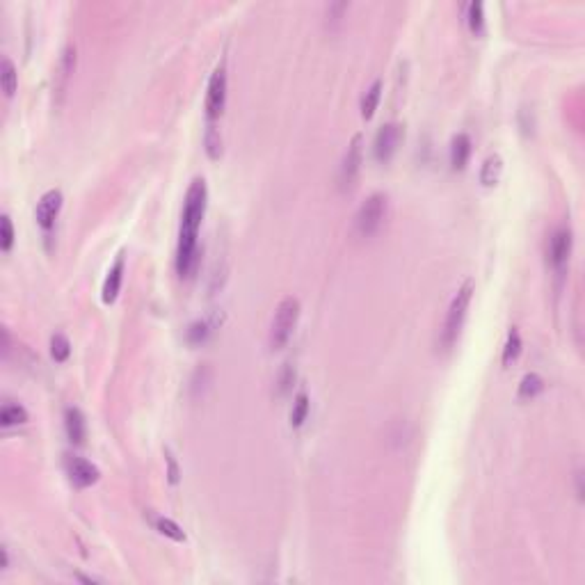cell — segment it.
Instances as JSON below:
<instances>
[{
    "instance_id": "2e32d148",
    "label": "cell",
    "mask_w": 585,
    "mask_h": 585,
    "mask_svg": "<svg viewBox=\"0 0 585 585\" xmlns=\"http://www.w3.org/2000/svg\"><path fill=\"white\" fill-rule=\"evenodd\" d=\"M380 96H382V80H375L366 89V94L361 96V117L363 120H370L375 115V108L380 103Z\"/></svg>"
},
{
    "instance_id": "9a60e30c",
    "label": "cell",
    "mask_w": 585,
    "mask_h": 585,
    "mask_svg": "<svg viewBox=\"0 0 585 585\" xmlns=\"http://www.w3.org/2000/svg\"><path fill=\"white\" fill-rule=\"evenodd\" d=\"M501 172H503V158L498 154H489L480 167V183L491 188V185H496L498 179H501Z\"/></svg>"
},
{
    "instance_id": "52a82bcc",
    "label": "cell",
    "mask_w": 585,
    "mask_h": 585,
    "mask_svg": "<svg viewBox=\"0 0 585 585\" xmlns=\"http://www.w3.org/2000/svg\"><path fill=\"white\" fill-rule=\"evenodd\" d=\"M226 103V69L224 62H219L215 66L213 75L208 80V94H206V115L210 122H215L219 115H222Z\"/></svg>"
},
{
    "instance_id": "277c9868",
    "label": "cell",
    "mask_w": 585,
    "mask_h": 585,
    "mask_svg": "<svg viewBox=\"0 0 585 585\" xmlns=\"http://www.w3.org/2000/svg\"><path fill=\"white\" fill-rule=\"evenodd\" d=\"M384 215H387V197L382 192L370 194L359 206L357 215H354V229H357L361 238H370L380 229V224H382Z\"/></svg>"
},
{
    "instance_id": "6da1fadb",
    "label": "cell",
    "mask_w": 585,
    "mask_h": 585,
    "mask_svg": "<svg viewBox=\"0 0 585 585\" xmlns=\"http://www.w3.org/2000/svg\"><path fill=\"white\" fill-rule=\"evenodd\" d=\"M203 213H206V181L194 179L185 194L179 247H176V270L181 277H190L194 263H197V236Z\"/></svg>"
},
{
    "instance_id": "4316f807",
    "label": "cell",
    "mask_w": 585,
    "mask_h": 585,
    "mask_svg": "<svg viewBox=\"0 0 585 585\" xmlns=\"http://www.w3.org/2000/svg\"><path fill=\"white\" fill-rule=\"evenodd\" d=\"M165 462H167V480L172 482V485H176V482H179V464H176V460H174V455H172V451H169V448H165Z\"/></svg>"
},
{
    "instance_id": "4fadbf2b",
    "label": "cell",
    "mask_w": 585,
    "mask_h": 585,
    "mask_svg": "<svg viewBox=\"0 0 585 585\" xmlns=\"http://www.w3.org/2000/svg\"><path fill=\"white\" fill-rule=\"evenodd\" d=\"M471 156V138L466 133H457L451 140V167L464 169Z\"/></svg>"
},
{
    "instance_id": "5b68a950",
    "label": "cell",
    "mask_w": 585,
    "mask_h": 585,
    "mask_svg": "<svg viewBox=\"0 0 585 585\" xmlns=\"http://www.w3.org/2000/svg\"><path fill=\"white\" fill-rule=\"evenodd\" d=\"M403 138H405L403 124L389 122L384 126H380V131L375 133V140H373V156H375L377 163H389L398 151V147H400Z\"/></svg>"
},
{
    "instance_id": "ac0fdd59",
    "label": "cell",
    "mask_w": 585,
    "mask_h": 585,
    "mask_svg": "<svg viewBox=\"0 0 585 585\" xmlns=\"http://www.w3.org/2000/svg\"><path fill=\"white\" fill-rule=\"evenodd\" d=\"M542 391H544V380H542L537 373H528V375L521 377V382H519V398L521 400L535 398Z\"/></svg>"
},
{
    "instance_id": "3957f363",
    "label": "cell",
    "mask_w": 585,
    "mask_h": 585,
    "mask_svg": "<svg viewBox=\"0 0 585 585\" xmlns=\"http://www.w3.org/2000/svg\"><path fill=\"white\" fill-rule=\"evenodd\" d=\"M298 318H300V300L293 298V295H286L279 302L273 325H270V347L273 350H279V347H284L288 343L295 325H298Z\"/></svg>"
},
{
    "instance_id": "cb8c5ba5",
    "label": "cell",
    "mask_w": 585,
    "mask_h": 585,
    "mask_svg": "<svg viewBox=\"0 0 585 585\" xmlns=\"http://www.w3.org/2000/svg\"><path fill=\"white\" fill-rule=\"evenodd\" d=\"M206 151H208V156L217 160L219 156H222V138H219V131L215 129V124L210 122L208 124V129H206Z\"/></svg>"
},
{
    "instance_id": "44dd1931",
    "label": "cell",
    "mask_w": 585,
    "mask_h": 585,
    "mask_svg": "<svg viewBox=\"0 0 585 585\" xmlns=\"http://www.w3.org/2000/svg\"><path fill=\"white\" fill-rule=\"evenodd\" d=\"M156 530L160 533V535H165V537L174 540V542H185L183 528L176 521L167 519V517H158V519H156Z\"/></svg>"
},
{
    "instance_id": "5bb4252c",
    "label": "cell",
    "mask_w": 585,
    "mask_h": 585,
    "mask_svg": "<svg viewBox=\"0 0 585 585\" xmlns=\"http://www.w3.org/2000/svg\"><path fill=\"white\" fill-rule=\"evenodd\" d=\"M75 69V46L69 44L62 50V57H60V66H57V94H64L66 89V82H69L71 73Z\"/></svg>"
},
{
    "instance_id": "603a6c76",
    "label": "cell",
    "mask_w": 585,
    "mask_h": 585,
    "mask_svg": "<svg viewBox=\"0 0 585 585\" xmlns=\"http://www.w3.org/2000/svg\"><path fill=\"white\" fill-rule=\"evenodd\" d=\"M71 352V343L64 334H53L50 338V354H53L55 361H66Z\"/></svg>"
},
{
    "instance_id": "ba28073f",
    "label": "cell",
    "mask_w": 585,
    "mask_h": 585,
    "mask_svg": "<svg viewBox=\"0 0 585 585\" xmlns=\"http://www.w3.org/2000/svg\"><path fill=\"white\" fill-rule=\"evenodd\" d=\"M64 469H66L69 480L80 489L94 485L101 476L96 464H92L89 460H85V457H78V455H64Z\"/></svg>"
},
{
    "instance_id": "7a4b0ae2",
    "label": "cell",
    "mask_w": 585,
    "mask_h": 585,
    "mask_svg": "<svg viewBox=\"0 0 585 585\" xmlns=\"http://www.w3.org/2000/svg\"><path fill=\"white\" fill-rule=\"evenodd\" d=\"M473 291H476V284H473V279H466V282L460 288H457L451 307H448L444 332H442V347H444V350L453 347V343L457 341V336H460V329L464 325L466 309H469V304H471Z\"/></svg>"
},
{
    "instance_id": "7402d4cb",
    "label": "cell",
    "mask_w": 585,
    "mask_h": 585,
    "mask_svg": "<svg viewBox=\"0 0 585 585\" xmlns=\"http://www.w3.org/2000/svg\"><path fill=\"white\" fill-rule=\"evenodd\" d=\"M519 352H521V336H519V332H517V327H512L510 334H507L505 347H503V363L505 366L519 357Z\"/></svg>"
},
{
    "instance_id": "484cf974",
    "label": "cell",
    "mask_w": 585,
    "mask_h": 585,
    "mask_svg": "<svg viewBox=\"0 0 585 585\" xmlns=\"http://www.w3.org/2000/svg\"><path fill=\"white\" fill-rule=\"evenodd\" d=\"M14 243V226L10 215H0V247L3 252H10Z\"/></svg>"
},
{
    "instance_id": "7c38bea8",
    "label": "cell",
    "mask_w": 585,
    "mask_h": 585,
    "mask_svg": "<svg viewBox=\"0 0 585 585\" xmlns=\"http://www.w3.org/2000/svg\"><path fill=\"white\" fill-rule=\"evenodd\" d=\"M122 279H124V254L115 259L113 268L108 270V277L103 282V302L106 304H113L117 300V295H120V288H122Z\"/></svg>"
},
{
    "instance_id": "8fae6325",
    "label": "cell",
    "mask_w": 585,
    "mask_h": 585,
    "mask_svg": "<svg viewBox=\"0 0 585 585\" xmlns=\"http://www.w3.org/2000/svg\"><path fill=\"white\" fill-rule=\"evenodd\" d=\"M64 430L69 442L80 446L87 437V423H85V414L78 410V407H66L64 410Z\"/></svg>"
},
{
    "instance_id": "83f0119b",
    "label": "cell",
    "mask_w": 585,
    "mask_h": 585,
    "mask_svg": "<svg viewBox=\"0 0 585 585\" xmlns=\"http://www.w3.org/2000/svg\"><path fill=\"white\" fill-rule=\"evenodd\" d=\"M206 336H208V325L206 323H192L190 325V329H188L190 343H201Z\"/></svg>"
},
{
    "instance_id": "ffe728a7",
    "label": "cell",
    "mask_w": 585,
    "mask_h": 585,
    "mask_svg": "<svg viewBox=\"0 0 585 585\" xmlns=\"http://www.w3.org/2000/svg\"><path fill=\"white\" fill-rule=\"evenodd\" d=\"M307 414H309V396L307 393H298L293 400V410H291V426L293 428H300L304 421H307Z\"/></svg>"
},
{
    "instance_id": "d6986e66",
    "label": "cell",
    "mask_w": 585,
    "mask_h": 585,
    "mask_svg": "<svg viewBox=\"0 0 585 585\" xmlns=\"http://www.w3.org/2000/svg\"><path fill=\"white\" fill-rule=\"evenodd\" d=\"M25 421H28V412H25L23 405H12V403L3 405V410H0V423H3L5 428L19 426V423H25Z\"/></svg>"
},
{
    "instance_id": "d4e9b609",
    "label": "cell",
    "mask_w": 585,
    "mask_h": 585,
    "mask_svg": "<svg viewBox=\"0 0 585 585\" xmlns=\"http://www.w3.org/2000/svg\"><path fill=\"white\" fill-rule=\"evenodd\" d=\"M469 28L473 35H480L482 28H485V16H482V3L480 0H473L469 5Z\"/></svg>"
},
{
    "instance_id": "30bf717a",
    "label": "cell",
    "mask_w": 585,
    "mask_h": 585,
    "mask_svg": "<svg viewBox=\"0 0 585 585\" xmlns=\"http://www.w3.org/2000/svg\"><path fill=\"white\" fill-rule=\"evenodd\" d=\"M60 208H62V190L53 188V190L44 192L37 203V210H35L37 224L44 229V231H48V229L55 224V217L60 213Z\"/></svg>"
},
{
    "instance_id": "e0dca14e",
    "label": "cell",
    "mask_w": 585,
    "mask_h": 585,
    "mask_svg": "<svg viewBox=\"0 0 585 585\" xmlns=\"http://www.w3.org/2000/svg\"><path fill=\"white\" fill-rule=\"evenodd\" d=\"M0 82H3L5 94L14 96L16 85H19V75H16V66L10 57H3V62H0Z\"/></svg>"
},
{
    "instance_id": "8992f818",
    "label": "cell",
    "mask_w": 585,
    "mask_h": 585,
    "mask_svg": "<svg viewBox=\"0 0 585 585\" xmlns=\"http://www.w3.org/2000/svg\"><path fill=\"white\" fill-rule=\"evenodd\" d=\"M361 154H363V135L357 133V135H352L350 144H347L341 169H338V183H341V190H350L354 185V181H357L359 169H361Z\"/></svg>"
},
{
    "instance_id": "9c48e42d",
    "label": "cell",
    "mask_w": 585,
    "mask_h": 585,
    "mask_svg": "<svg viewBox=\"0 0 585 585\" xmlns=\"http://www.w3.org/2000/svg\"><path fill=\"white\" fill-rule=\"evenodd\" d=\"M570 254H572V231L570 229H556L554 236H551L549 240V261L551 266H554L558 273H563L567 268V261H570Z\"/></svg>"
}]
</instances>
